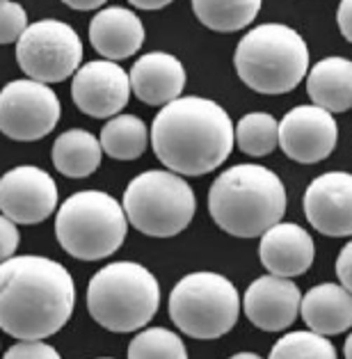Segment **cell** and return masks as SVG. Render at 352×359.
<instances>
[{"label":"cell","mask_w":352,"mask_h":359,"mask_svg":"<svg viewBox=\"0 0 352 359\" xmlns=\"http://www.w3.org/2000/svg\"><path fill=\"white\" fill-rule=\"evenodd\" d=\"M76 306L72 273L46 257H12L0 266V325L19 341H43L62 330Z\"/></svg>","instance_id":"1"},{"label":"cell","mask_w":352,"mask_h":359,"mask_svg":"<svg viewBox=\"0 0 352 359\" xmlns=\"http://www.w3.org/2000/svg\"><path fill=\"white\" fill-rule=\"evenodd\" d=\"M236 142V126L219 103L201 96H181L161 108L151 124L158 161L181 177H201L217 170Z\"/></svg>","instance_id":"2"},{"label":"cell","mask_w":352,"mask_h":359,"mask_svg":"<svg viewBox=\"0 0 352 359\" xmlns=\"http://www.w3.org/2000/svg\"><path fill=\"white\" fill-rule=\"evenodd\" d=\"M213 222L236 238L263 236L286 213V188L263 165H233L213 181L208 190Z\"/></svg>","instance_id":"3"},{"label":"cell","mask_w":352,"mask_h":359,"mask_svg":"<svg viewBox=\"0 0 352 359\" xmlns=\"http://www.w3.org/2000/svg\"><path fill=\"white\" fill-rule=\"evenodd\" d=\"M233 67L241 81L259 94L293 92L309 72V46L284 23H263L236 46Z\"/></svg>","instance_id":"4"},{"label":"cell","mask_w":352,"mask_h":359,"mask_svg":"<svg viewBox=\"0 0 352 359\" xmlns=\"http://www.w3.org/2000/svg\"><path fill=\"white\" fill-rule=\"evenodd\" d=\"M158 279L135 261H114L87 286V311L108 332H135L156 316Z\"/></svg>","instance_id":"5"},{"label":"cell","mask_w":352,"mask_h":359,"mask_svg":"<svg viewBox=\"0 0 352 359\" xmlns=\"http://www.w3.org/2000/svg\"><path fill=\"white\" fill-rule=\"evenodd\" d=\"M128 215L124 204L108 192H74L55 217V236L67 254L81 261H99L117 252L126 241Z\"/></svg>","instance_id":"6"},{"label":"cell","mask_w":352,"mask_h":359,"mask_svg":"<svg viewBox=\"0 0 352 359\" xmlns=\"http://www.w3.org/2000/svg\"><path fill=\"white\" fill-rule=\"evenodd\" d=\"M241 316V297L224 275L190 273L174 284L170 293V318L183 334L210 341L236 327Z\"/></svg>","instance_id":"7"},{"label":"cell","mask_w":352,"mask_h":359,"mask_svg":"<svg viewBox=\"0 0 352 359\" xmlns=\"http://www.w3.org/2000/svg\"><path fill=\"white\" fill-rule=\"evenodd\" d=\"M195 208V192L176 172H142L124 190L128 222L151 238H172L188 229Z\"/></svg>","instance_id":"8"},{"label":"cell","mask_w":352,"mask_h":359,"mask_svg":"<svg viewBox=\"0 0 352 359\" xmlns=\"http://www.w3.org/2000/svg\"><path fill=\"white\" fill-rule=\"evenodd\" d=\"M16 62L32 81L62 83L81 69L83 41L69 23L43 19L32 23L16 41Z\"/></svg>","instance_id":"9"},{"label":"cell","mask_w":352,"mask_h":359,"mask_svg":"<svg viewBox=\"0 0 352 359\" xmlns=\"http://www.w3.org/2000/svg\"><path fill=\"white\" fill-rule=\"evenodd\" d=\"M62 106L46 83L12 81L0 94V128L16 142H37L57 126Z\"/></svg>","instance_id":"10"},{"label":"cell","mask_w":352,"mask_h":359,"mask_svg":"<svg viewBox=\"0 0 352 359\" xmlns=\"http://www.w3.org/2000/svg\"><path fill=\"white\" fill-rule=\"evenodd\" d=\"M339 128L332 112L320 106H295L279 121V147L290 161L316 165L334 151Z\"/></svg>","instance_id":"11"},{"label":"cell","mask_w":352,"mask_h":359,"mask_svg":"<svg viewBox=\"0 0 352 359\" xmlns=\"http://www.w3.org/2000/svg\"><path fill=\"white\" fill-rule=\"evenodd\" d=\"M57 186L53 177L34 165L10 170L0 181V208L16 224H39L57 208Z\"/></svg>","instance_id":"12"},{"label":"cell","mask_w":352,"mask_h":359,"mask_svg":"<svg viewBox=\"0 0 352 359\" xmlns=\"http://www.w3.org/2000/svg\"><path fill=\"white\" fill-rule=\"evenodd\" d=\"M130 74L112 60H94L74 74L72 96L76 108L94 119L117 117L130 99Z\"/></svg>","instance_id":"13"},{"label":"cell","mask_w":352,"mask_h":359,"mask_svg":"<svg viewBox=\"0 0 352 359\" xmlns=\"http://www.w3.org/2000/svg\"><path fill=\"white\" fill-rule=\"evenodd\" d=\"M302 206L306 220L318 233L330 238L352 236V174H320L306 188Z\"/></svg>","instance_id":"14"},{"label":"cell","mask_w":352,"mask_h":359,"mask_svg":"<svg viewBox=\"0 0 352 359\" xmlns=\"http://www.w3.org/2000/svg\"><path fill=\"white\" fill-rule=\"evenodd\" d=\"M302 293L288 277L266 275L248 286L243 311L254 327L263 332H281L290 327L300 313Z\"/></svg>","instance_id":"15"},{"label":"cell","mask_w":352,"mask_h":359,"mask_svg":"<svg viewBox=\"0 0 352 359\" xmlns=\"http://www.w3.org/2000/svg\"><path fill=\"white\" fill-rule=\"evenodd\" d=\"M261 264L270 275L297 277L311 268L316 257L313 238L293 222H279L261 236Z\"/></svg>","instance_id":"16"},{"label":"cell","mask_w":352,"mask_h":359,"mask_svg":"<svg viewBox=\"0 0 352 359\" xmlns=\"http://www.w3.org/2000/svg\"><path fill=\"white\" fill-rule=\"evenodd\" d=\"M130 87L147 106H167L181 99L186 87V67L172 53L151 50L135 60L130 69Z\"/></svg>","instance_id":"17"},{"label":"cell","mask_w":352,"mask_h":359,"mask_svg":"<svg viewBox=\"0 0 352 359\" xmlns=\"http://www.w3.org/2000/svg\"><path fill=\"white\" fill-rule=\"evenodd\" d=\"M144 23L126 7H105L90 23V41L105 60H126L135 55L144 43Z\"/></svg>","instance_id":"18"},{"label":"cell","mask_w":352,"mask_h":359,"mask_svg":"<svg viewBox=\"0 0 352 359\" xmlns=\"http://www.w3.org/2000/svg\"><path fill=\"white\" fill-rule=\"evenodd\" d=\"M300 313L316 334H341L352 327V293L341 284H318L302 297Z\"/></svg>","instance_id":"19"},{"label":"cell","mask_w":352,"mask_h":359,"mask_svg":"<svg viewBox=\"0 0 352 359\" xmlns=\"http://www.w3.org/2000/svg\"><path fill=\"white\" fill-rule=\"evenodd\" d=\"M309 99L330 112H346L352 108V60L325 57L316 62L306 76Z\"/></svg>","instance_id":"20"},{"label":"cell","mask_w":352,"mask_h":359,"mask_svg":"<svg viewBox=\"0 0 352 359\" xmlns=\"http://www.w3.org/2000/svg\"><path fill=\"white\" fill-rule=\"evenodd\" d=\"M103 156L101 140H96L90 130L72 128L65 130L55 140L50 158L55 170L69 179H85L99 170Z\"/></svg>","instance_id":"21"},{"label":"cell","mask_w":352,"mask_h":359,"mask_svg":"<svg viewBox=\"0 0 352 359\" xmlns=\"http://www.w3.org/2000/svg\"><path fill=\"white\" fill-rule=\"evenodd\" d=\"M101 147L114 161H135L149 147L147 124L135 115H117L101 128Z\"/></svg>","instance_id":"22"},{"label":"cell","mask_w":352,"mask_h":359,"mask_svg":"<svg viewBox=\"0 0 352 359\" xmlns=\"http://www.w3.org/2000/svg\"><path fill=\"white\" fill-rule=\"evenodd\" d=\"M263 0H192L199 23L215 32L243 30L257 19Z\"/></svg>","instance_id":"23"},{"label":"cell","mask_w":352,"mask_h":359,"mask_svg":"<svg viewBox=\"0 0 352 359\" xmlns=\"http://www.w3.org/2000/svg\"><path fill=\"white\" fill-rule=\"evenodd\" d=\"M236 144L254 158L272 154L279 147V121L268 112H250L236 126Z\"/></svg>","instance_id":"24"},{"label":"cell","mask_w":352,"mask_h":359,"mask_svg":"<svg viewBox=\"0 0 352 359\" xmlns=\"http://www.w3.org/2000/svg\"><path fill=\"white\" fill-rule=\"evenodd\" d=\"M128 359H188V350L176 332L149 327L130 341Z\"/></svg>","instance_id":"25"},{"label":"cell","mask_w":352,"mask_h":359,"mask_svg":"<svg viewBox=\"0 0 352 359\" xmlns=\"http://www.w3.org/2000/svg\"><path fill=\"white\" fill-rule=\"evenodd\" d=\"M268 359H337V350L327 337L311 330L288 332L270 350Z\"/></svg>","instance_id":"26"},{"label":"cell","mask_w":352,"mask_h":359,"mask_svg":"<svg viewBox=\"0 0 352 359\" xmlns=\"http://www.w3.org/2000/svg\"><path fill=\"white\" fill-rule=\"evenodd\" d=\"M28 28V14H25L23 7L14 0H3V7H0V41H19Z\"/></svg>","instance_id":"27"},{"label":"cell","mask_w":352,"mask_h":359,"mask_svg":"<svg viewBox=\"0 0 352 359\" xmlns=\"http://www.w3.org/2000/svg\"><path fill=\"white\" fill-rule=\"evenodd\" d=\"M3 359H62L53 346L43 341H19L5 353Z\"/></svg>","instance_id":"28"},{"label":"cell","mask_w":352,"mask_h":359,"mask_svg":"<svg viewBox=\"0 0 352 359\" xmlns=\"http://www.w3.org/2000/svg\"><path fill=\"white\" fill-rule=\"evenodd\" d=\"M0 229H3V261H7V259H12L14 257V252H16V248H19V229H16V222H12L10 217H5L3 215V222H0Z\"/></svg>","instance_id":"29"},{"label":"cell","mask_w":352,"mask_h":359,"mask_svg":"<svg viewBox=\"0 0 352 359\" xmlns=\"http://www.w3.org/2000/svg\"><path fill=\"white\" fill-rule=\"evenodd\" d=\"M337 277L341 286H346L348 291L352 293V241L346 243V248L339 252L337 259Z\"/></svg>","instance_id":"30"},{"label":"cell","mask_w":352,"mask_h":359,"mask_svg":"<svg viewBox=\"0 0 352 359\" xmlns=\"http://www.w3.org/2000/svg\"><path fill=\"white\" fill-rule=\"evenodd\" d=\"M337 23L341 34L352 43V0H341L337 10Z\"/></svg>","instance_id":"31"},{"label":"cell","mask_w":352,"mask_h":359,"mask_svg":"<svg viewBox=\"0 0 352 359\" xmlns=\"http://www.w3.org/2000/svg\"><path fill=\"white\" fill-rule=\"evenodd\" d=\"M62 3L78 12H90V10H99L105 0H62Z\"/></svg>","instance_id":"32"},{"label":"cell","mask_w":352,"mask_h":359,"mask_svg":"<svg viewBox=\"0 0 352 359\" xmlns=\"http://www.w3.org/2000/svg\"><path fill=\"white\" fill-rule=\"evenodd\" d=\"M130 5L137 7V10H149V12H154V10H163V7H167L170 3H174V0H128Z\"/></svg>","instance_id":"33"},{"label":"cell","mask_w":352,"mask_h":359,"mask_svg":"<svg viewBox=\"0 0 352 359\" xmlns=\"http://www.w3.org/2000/svg\"><path fill=\"white\" fill-rule=\"evenodd\" d=\"M343 355H346V359H352V332L346 339V346H343Z\"/></svg>","instance_id":"34"},{"label":"cell","mask_w":352,"mask_h":359,"mask_svg":"<svg viewBox=\"0 0 352 359\" xmlns=\"http://www.w3.org/2000/svg\"><path fill=\"white\" fill-rule=\"evenodd\" d=\"M229 359H263V357L257 355V353H238V355H233V357H229Z\"/></svg>","instance_id":"35"},{"label":"cell","mask_w":352,"mask_h":359,"mask_svg":"<svg viewBox=\"0 0 352 359\" xmlns=\"http://www.w3.org/2000/svg\"><path fill=\"white\" fill-rule=\"evenodd\" d=\"M99 359H112V357H99Z\"/></svg>","instance_id":"36"}]
</instances>
